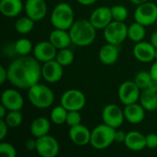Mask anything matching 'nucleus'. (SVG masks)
Listing matches in <instances>:
<instances>
[{"label":"nucleus","mask_w":157,"mask_h":157,"mask_svg":"<svg viewBox=\"0 0 157 157\" xmlns=\"http://www.w3.org/2000/svg\"><path fill=\"white\" fill-rule=\"evenodd\" d=\"M132 3H133L134 5H136V6H139V5H141V4H144V3H145V2H148L149 0H130Z\"/></svg>","instance_id":"a18cd8bd"},{"label":"nucleus","mask_w":157,"mask_h":157,"mask_svg":"<svg viewBox=\"0 0 157 157\" xmlns=\"http://www.w3.org/2000/svg\"><path fill=\"white\" fill-rule=\"evenodd\" d=\"M145 109L140 103H132L125 105L123 109L125 121L131 124L142 123L145 118Z\"/></svg>","instance_id":"6ab92c4d"},{"label":"nucleus","mask_w":157,"mask_h":157,"mask_svg":"<svg viewBox=\"0 0 157 157\" xmlns=\"http://www.w3.org/2000/svg\"><path fill=\"white\" fill-rule=\"evenodd\" d=\"M51 130V120L44 117L34 119L30 125V133L33 138H40L49 134Z\"/></svg>","instance_id":"b1692460"},{"label":"nucleus","mask_w":157,"mask_h":157,"mask_svg":"<svg viewBox=\"0 0 157 157\" xmlns=\"http://www.w3.org/2000/svg\"><path fill=\"white\" fill-rule=\"evenodd\" d=\"M34 23H35V21L26 15V16L18 17L17 19V21L15 23V29L17 30V33L26 35L32 31V29L34 28Z\"/></svg>","instance_id":"bb28decb"},{"label":"nucleus","mask_w":157,"mask_h":157,"mask_svg":"<svg viewBox=\"0 0 157 157\" xmlns=\"http://www.w3.org/2000/svg\"><path fill=\"white\" fill-rule=\"evenodd\" d=\"M82 121V116L80 114V111L77 110H70L67 113V117H66V124L69 127H73L75 125H78L81 123Z\"/></svg>","instance_id":"f704fd0d"},{"label":"nucleus","mask_w":157,"mask_h":157,"mask_svg":"<svg viewBox=\"0 0 157 157\" xmlns=\"http://www.w3.org/2000/svg\"><path fill=\"white\" fill-rule=\"evenodd\" d=\"M28 98L33 107L44 109L53 104L55 96L50 86L38 83L28 89Z\"/></svg>","instance_id":"7ed1b4c3"},{"label":"nucleus","mask_w":157,"mask_h":157,"mask_svg":"<svg viewBox=\"0 0 157 157\" xmlns=\"http://www.w3.org/2000/svg\"><path fill=\"white\" fill-rule=\"evenodd\" d=\"M6 81H7V68L0 65V84L4 85Z\"/></svg>","instance_id":"ea45409f"},{"label":"nucleus","mask_w":157,"mask_h":157,"mask_svg":"<svg viewBox=\"0 0 157 157\" xmlns=\"http://www.w3.org/2000/svg\"><path fill=\"white\" fill-rule=\"evenodd\" d=\"M126 135H127V133L124 132L123 131L116 130V133H115V142H117V143H119V144H124L125 139H126Z\"/></svg>","instance_id":"4c0bfd02"},{"label":"nucleus","mask_w":157,"mask_h":157,"mask_svg":"<svg viewBox=\"0 0 157 157\" xmlns=\"http://www.w3.org/2000/svg\"><path fill=\"white\" fill-rule=\"evenodd\" d=\"M14 51L19 56H26L29 55L31 52H33L34 46L32 45V42L26 39V38H20L14 43Z\"/></svg>","instance_id":"cd10ccee"},{"label":"nucleus","mask_w":157,"mask_h":157,"mask_svg":"<svg viewBox=\"0 0 157 157\" xmlns=\"http://www.w3.org/2000/svg\"><path fill=\"white\" fill-rule=\"evenodd\" d=\"M153 78L152 75L150 74V72L148 71H140L138 72L135 76L133 81L135 82V84L139 86V88L141 90H144L145 88H147L149 86V85L151 84Z\"/></svg>","instance_id":"2f4dec72"},{"label":"nucleus","mask_w":157,"mask_h":157,"mask_svg":"<svg viewBox=\"0 0 157 157\" xmlns=\"http://www.w3.org/2000/svg\"><path fill=\"white\" fill-rule=\"evenodd\" d=\"M145 26L141 23L134 21L130 26H128V38L133 42H140L144 40L146 35Z\"/></svg>","instance_id":"a878e982"},{"label":"nucleus","mask_w":157,"mask_h":157,"mask_svg":"<svg viewBox=\"0 0 157 157\" xmlns=\"http://www.w3.org/2000/svg\"><path fill=\"white\" fill-rule=\"evenodd\" d=\"M63 75V66L55 59L46 62L41 65V76L50 84L59 82Z\"/></svg>","instance_id":"f8f14e48"},{"label":"nucleus","mask_w":157,"mask_h":157,"mask_svg":"<svg viewBox=\"0 0 157 157\" xmlns=\"http://www.w3.org/2000/svg\"><path fill=\"white\" fill-rule=\"evenodd\" d=\"M58 50L52 45V43L48 40H43L38 42L33 48V56L40 63H46L54 60L56 57Z\"/></svg>","instance_id":"2eb2a0df"},{"label":"nucleus","mask_w":157,"mask_h":157,"mask_svg":"<svg viewBox=\"0 0 157 157\" xmlns=\"http://www.w3.org/2000/svg\"><path fill=\"white\" fill-rule=\"evenodd\" d=\"M141 89L132 80H128L121 84L118 89V97L121 104L129 105L138 102L141 96Z\"/></svg>","instance_id":"1a4fd4ad"},{"label":"nucleus","mask_w":157,"mask_h":157,"mask_svg":"<svg viewBox=\"0 0 157 157\" xmlns=\"http://www.w3.org/2000/svg\"><path fill=\"white\" fill-rule=\"evenodd\" d=\"M52 45L57 49H64L68 48L72 44V40L69 34V30L61 29H54L51 31L48 39Z\"/></svg>","instance_id":"412c9836"},{"label":"nucleus","mask_w":157,"mask_h":157,"mask_svg":"<svg viewBox=\"0 0 157 157\" xmlns=\"http://www.w3.org/2000/svg\"><path fill=\"white\" fill-rule=\"evenodd\" d=\"M116 130L105 123L96 126L91 131L90 145L97 150H104L115 142Z\"/></svg>","instance_id":"39448f33"},{"label":"nucleus","mask_w":157,"mask_h":157,"mask_svg":"<svg viewBox=\"0 0 157 157\" xmlns=\"http://www.w3.org/2000/svg\"><path fill=\"white\" fill-rule=\"evenodd\" d=\"M134 20L148 27L157 21V5L153 2H145L137 6L134 11Z\"/></svg>","instance_id":"6e6552de"},{"label":"nucleus","mask_w":157,"mask_h":157,"mask_svg":"<svg viewBox=\"0 0 157 157\" xmlns=\"http://www.w3.org/2000/svg\"><path fill=\"white\" fill-rule=\"evenodd\" d=\"M55 60L63 67L64 66H68L71 65L74 63L75 60V54L73 52V51L69 48H64V49H61L58 50Z\"/></svg>","instance_id":"c756f323"},{"label":"nucleus","mask_w":157,"mask_h":157,"mask_svg":"<svg viewBox=\"0 0 157 157\" xmlns=\"http://www.w3.org/2000/svg\"><path fill=\"white\" fill-rule=\"evenodd\" d=\"M72 43L78 47L91 45L97 37V29L86 19H79L74 22L68 29Z\"/></svg>","instance_id":"f03ea898"},{"label":"nucleus","mask_w":157,"mask_h":157,"mask_svg":"<svg viewBox=\"0 0 157 157\" xmlns=\"http://www.w3.org/2000/svg\"><path fill=\"white\" fill-rule=\"evenodd\" d=\"M145 141H146V147L149 149H155L157 148V134L151 132L145 135Z\"/></svg>","instance_id":"c9c22d12"},{"label":"nucleus","mask_w":157,"mask_h":157,"mask_svg":"<svg viewBox=\"0 0 157 157\" xmlns=\"http://www.w3.org/2000/svg\"><path fill=\"white\" fill-rule=\"evenodd\" d=\"M37 146V139H29L25 143V147L28 151H36Z\"/></svg>","instance_id":"58836bf2"},{"label":"nucleus","mask_w":157,"mask_h":157,"mask_svg":"<svg viewBox=\"0 0 157 157\" xmlns=\"http://www.w3.org/2000/svg\"><path fill=\"white\" fill-rule=\"evenodd\" d=\"M61 105L63 106L68 111L70 110H82L86 103V98L85 94L75 88L68 89L64 91L61 97Z\"/></svg>","instance_id":"0eeeda50"},{"label":"nucleus","mask_w":157,"mask_h":157,"mask_svg":"<svg viewBox=\"0 0 157 157\" xmlns=\"http://www.w3.org/2000/svg\"><path fill=\"white\" fill-rule=\"evenodd\" d=\"M111 8V15L113 20L125 22V20L129 17V11L128 8L125 6L122 5H115L110 7Z\"/></svg>","instance_id":"473e14b6"},{"label":"nucleus","mask_w":157,"mask_h":157,"mask_svg":"<svg viewBox=\"0 0 157 157\" xmlns=\"http://www.w3.org/2000/svg\"><path fill=\"white\" fill-rule=\"evenodd\" d=\"M118 47V45L109 42L102 45L98 52L99 61L105 65H112L116 63L120 56V51Z\"/></svg>","instance_id":"aec40b11"},{"label":"nucleus","mask_w":157,"mask_h":157,"mask_svg":"<svg viewBox=\"0 0 157 157\" xmlns=\"http://www.w3.org/2000/svg\"><path fill=\"white\" fill-rule=\"evenodd\" d=\"M75 21L74 9L68 3L61 2L53 7L51 15V23L54 29L68 30Z\"/></svg>","instance_id":"20e7f679"},{"label":"nucleus","mask_w":157,"mask_h":157,"mask_svg":"<svg viewBox=\"0 0 157 157\" xmlns=\"http://www.w3.org/2000/svg\"><path fill=\"white\" fill-rule=\"evenodd\" d=\"M0 155L4 157H16V147L9 143H5L2 141V143L0 144Z\"/></svg>","instance_id":"72a5a7b5"},{"label":"nucleus","mask_w":157,"mask_h":157,"mask_svg":"<svg viewBox=\"0 0 157 157\" xmlns=\"http://www.w3.org/2000/svg\"><path fill=\"white\" fill-rule=\"evenodd\" d=\"M68 134L71 142L77 146H86L90 144L91 131L82 123L70 127Z\"/></svg>","instance_id":"a211bd4d"},{"label":"nucleus","mask_w":157,"mask_h":157,"mask_svg":"<svg viewBox=\"0 0 157 157\" xmlns=\"http://www.w3.org/2000/svg\"><path fill=\"white\" fill-rule=\"evenodd\" d=\"M150 42L155 47V49L157 48V30H155L152 35H151V38H150Z\"/></svg>","instance_id":"c03bdc74"},{"label":"nucleus","mask_w":157,"mask_h":157,"mask_svg":"<svg viewBox=\"0 0 157 157\" xmlns=\"http://www.w3.org/2000/svg\"><path fill=\"white\" fill-rule=\"evenodd\" d=\"M4 120L9 128H17L23 121V115L21 110H9Z\"/></svg>","instance_id":"7c9ffc66"},{"label":"nucleus","mask_w":157,"mask_h":157,"mask_svg":"<svg viewBox=\"0 0 157 157\" xmlns=\"http://www.w3.org/2000/svg\"><path fill=\"white\" fill-rule=\"evenodd\" d=\"M125 146L132 152H140L146 148L145 135L137 131L127 132L124 142Z\"/></svg>","instance_id":"4be33fe9"},{"label":"nucleus","mask_w":157,"mask_h":157,"mask_svg":"<svg viewBox=\"0 0 157 157\" xmlns=\"http://www.w3.org/2000/svg\"><path fill=\"white\" fill-rule=\"evenodd\" d=\"M36 152L41 157H56L60 152V144L53 136L47 134L37 138Z\"/></svg>","instance_id":"9b49d317"},{"label":"nucleus","mask_w":157,"mask_h":157,"mask_svg":"<svg viewBox=\"0 0 157 157\" xmlns=\"http://www.w3.org/2000/svg\"><path fill=\"white\" fill-rule=\"evenodd\" d=\"M112 20L111 8L106 6L97 7L89 17V21L97 29H104Z\"/></svg>","instance_id":"f3484780"},{"label":"nucleus","mask_w":157,"mask_h":157,"mask_svg":"<svg viewBox=\"0 0 157 157\" xmlns=\"http://www.w3.org/2000/svg\"><path fill=\"white\" fill-rule=\"evenodd\" d=\"M80 5L83 6H91L93 4H95L98 0H76Z\"/></svg>","instance_id":"37998d69"},{"label":"nucleus","mask_w":157,"mask_h":157,"mask_svg":"<svg viewBox=\"0 0 157 157\" xmlns=\"http://www.w3.org/2000/svg\"><path fill=\"white\" fill-rule=\"evenodd\" d=\"M149 72H150V74H151V75H152V78H153L154 80H156L157 81V61H155V62L152 64V66H151Z\"/></svg>","instance_id":"a19ab883"},{"label":"nucleus","mask_w":157,"mask_h":157,"mask_svg":"<svg viewBox=\"0 0 157 157\" xmlns=\"http://www.w3.org/2000/svg\"><path fill=\"white\" fill-rule=\"evenodd\" d=\"M140 104L144 108L146 111H155L157 109V92L149 88H145L141 91Z\"/></svg>","instance_id":"393cba45"},{"label":"nucleus","mask_w":157,"mask_h":157,"mask_svg":"<svg viewBox=\"0 0 157 157\" xmlns=\"http://www.w3.org/2000/svg\"><path fill=\"white\" fill-rule=\"evenodd\" d=\"M155 61H157V48L156 51H155Z\"/></svg>","instance_id":"49530a36"},{"label":"nucleus","mask_w":157,"mask_h":157,"mask_svg":"<svg viewBox=\"0 0 157 157\" xmlns=\"http://www.w3.org/2000/svg\"><path fill=\"white\" fill-rule=\"evenodd\" d=\"M24 9V4L21 0H1L0 12L6 17H17Z\"/></svg>","instance_id":"5701e85b"},{"label":"nucleus","mask_w":157,"mask_h":157,"mask_svg":"<svg viewBox=\"0 0 157 157\" xmlns=\"http://www.w3.org/2000/svg\"><path fill=\"white\" fill-rule=\"evenodd\" d=\"M68 110L62 106L61 104L59 106L54 107L50 115V120L51 121L55 124V125H62L66 122V117H67Z\"/></svg>","instance_id":"c85d7f7f"},{"label":"nucleus","mask_w":157,"mask_h":157,"mask_svg":"<svg viewBox=\"0 0 157 157\" xmlns=\"http://www.w3.org/2000/svg\"><path fill=\"white\" fill-rule=\"evenodd\" d=\"M103 123L114 128H120L125 121L123 109L116 104H108L101 112Z\"/></svg>","instance_id":"9d476101"},{"label":"nucleus","mask_w":157,"mask_h":157,"mask_svg":"<svg viewBox=\"0 0 157 157\" xmlns=\"http://www.w3.org/2000/svg\"><path fill=\"white\" fill-rule=\"evenodd\" d=\"M1 104L7 110H21L24 106V98L19 91L14 88H7L1 95Z\"/></svg>","instance_id":"4468645a"},{"label":"nucleus","mask_w":157,"mask_h":157,"mask_svg":"<svg viewBox=\"0 0 157 157\" xmlns=\"http://www.w3.org/2000/svg\"><path fill=\"white\" fill-rule=\"evenodd\" d=\"M103 30L106 41L114 45H121L128 38V26L125 22L112 20Z\"/></svg>","instance_id":"423d86ee"},{"label":"nucleus","mask_w":157,"mask_h":157,"mask_svg":"<svg viewBox=\"0 0 157 157\" xmlns=\"http://www.w3.org/2000/svg\"><path fill=\"white\" fill-rule=\"evenodd\" d=\"M40 63L33 56H19L7 67V81L18 89H29L41 78Z\"/></svg>","instance_id":"f257e3e1"},{"label":"nucleus","mask_w":157,"mask_h":157,"mask_svg":"<svg viewBox=\"0 0 157 157\" xmlns=\"http://www.w3.org/2000/svg\"><path fill=\"white\" fill-rule=\"evenodd\" d=\"M24 10L26 15L36 22L42 20L46 17L48 6L45 0H26Z\"/></svg>","instance_id":"ddd939ff"},{"label":"nucleus","mask_w":157,"mask_h":157,"mask_svg":"<svg viewBox=\"0 0 157 157\" xmlns=\"http://www.w3.org/2000/svg\"><path fill=\"white\" fill-rule=\"evenodd\" d=\"M8 125L4 119H0V141H4L8 133Z\"/></svg>","instance_id":"e433bc0d"},{"label":"nucleus","mask_w":157,"mask_h":157,"mask_svg":"<svg viewBox=\"0 0 157 157\" xmlns=\"http://www.w3.org/2000/svg\"><path fill=\"white\" fill-rule=\"evenodd\" d=\"M8 110L4 106V105H0V119H5V117L6 116Z\"/></svg>","instance_id":"79ce46f5"},{"label":"nucleus","mask_w":157,"mask_h":157,"mask_svg":"<svg viewBox=\"0 0 157 157\" xmlns=\"http://www.w3.org/2000/svg\"><path fill=\"white\" fill-rule=\"evenodd\" d=\"M155 47L151 42L142 40L135 43L132 49V53L136 60L146 63L155 60Z\"/></svg>","instance_id":"dca6fc26"}]
</instances>
